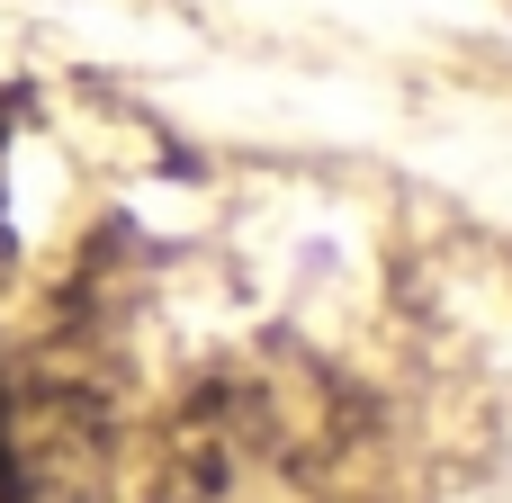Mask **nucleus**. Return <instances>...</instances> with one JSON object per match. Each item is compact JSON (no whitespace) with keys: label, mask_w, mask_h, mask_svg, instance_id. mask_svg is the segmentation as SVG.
I'll use <instances>...</instances> for the list:
<instances>
[{"label":"nucleus","mask_w":512,"mask_h":503,"mask_svg":"<svg viewBox=\"0 0 512 503\" xmlns=\"http://www.w3.org/2000/svg\"><path fill=\"white\" fill-rule=\"evenodd\" d=\"M0 503H18V459H9V441H0Z\"/></svg>","instance_id":"nucleus-1"}]
</instances>
